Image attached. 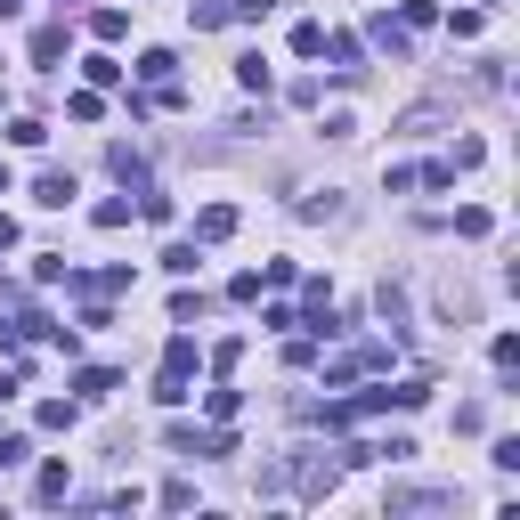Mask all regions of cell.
Instances as JSON below:
<instances>
[{
	"mask_svg": "<svg viewBox=\"0 0 520 520\" xmlns=\"http://www.w3.org/2000/svg\"><path fill=\"white\" fill-rule=\"evenodd\" d=\"M455 504H464V496H455V488H390V520H399V512H455Z\"/></svg>",
	"mask_w": 520,
	"mask_h": 520,
	"instance_id": "cell-1",
	"label": "cell"
},
{
	"mask_svg": "<svg viewBox=\"0 0 520 520\" xmlns=\"http://www.w3.org/2000/svg\"><path fill=\"white\" fill-rule=\"evenodd\" d=\"M220 236H236V204H204L195 212V244H220Z\"/></svg>",
	"mask_w": 520,
	"mask_h": 520,
	"instance_id": "cell-2",
	"label": "cell"
},
{
	"mask_svg": "<svg viewBox=\"0 0 520 520\" xmlns=\"http://www.w3.org/2000/svg\"><path fill=\"white\" fill-rule=\"evenodd\" d=\"M33 204L65 212V204H74V171H41V179H33Z\"/></svg>",
	"mask_w": 520,
	"mask_h": 520,
	"instance_id": "cell-3",
	"label": "cell"
},
{
	"mask_svg": "<svg viewBox=\"0 0 520 520\" xmlns=\"http://www.w3.org/2000/svg\"><path fill=\"white\" fill-rule=\"evenodd\" d=\"M74 390H82V399H114L122 374H114V366H82V374H74Z\"/></svg>",
	"mask_w": 520,
	"mask_h": 520,
	"instance_id": "cell-4",
	"label": "cell"
},
{
	"mask_svg": "<svg viewBox=\"0 0 520 520\" xmlns=\"http://www.w3.org/2000/svg\"><path fill=\"white\" fill-rule=\"evenodd\" d=\"M317 57H334V74H358V41H350V33H325Z\"/></svg>",
	"mask_w": 520,
	"mask_h": 520,
	"instance_id": "cell-5",
	"label": "cell"
},
{
	"mask_svg": "<svg viewBox=\"0 0 520 520\" xmlns=\"http://www.w3.org/2000/svg\"><path fill=\"white\" fill-rule=\"evenodd\" d=\"M195 260H204V244H195V236H187V244H163V269H171V277H195Z\"/></svg>",
	"mask_w": 520,
	"mask_h": 520,
	"instance_id": "cell-6",
	"label": "cell"
},
{
	"mask_svg": "<svg viewBox=\"0 0 520 520\" xmlns=\"http://www.w3.org/2000/svg\"><path fill=\"white\" fill-rule=\"evenodd\" d=\"M57 57H65V25H41L33 33V65H57Z\"/></svg>",
	"mask_w": 520,
	"mask_h": 520,
	"instance_id": "cell-7",
	"label": "cell"
},
{
	"mask_svg": "<svg viewBox=\"0 0 520 520\" xmlns=\"http://www.w3.org/2000/svg\"><path fill=\"white\" fill-rule=\"evenodd\" d=\"M301 220H342V195L325 187V195H301Z\"/></svg>",
	"mask_w": 520,
	"mask_h": 520,
	"instance_id": "cell-8",
	"label": "cell"
},
{
	"mask_svg": "<svg viewBox=\"0 0 520 520\" xmlns=\"http://www.w3.org/2000/svg\"><path fill=\"white\" fill-rule=\"evenodd\" d=\"M236 82H244V90H269L277 74H269V57H236Z\"/></svg>",
	"mask_w": 520,
	"mask_h": 520,
	"instance_id": "cell-9",
	"label": "cell"
},
{
	"mask_svg": "<svg viewBox=\"0 0 520 520\" xmlns=\"http://www.w3.org/2000/svg\"><path fill=\"white\" fill-rule=\"evenodd\" d=\"M317 49H325V25L301 17V25H293V57H317Z\"/></svg>",
	"mask_w": 520,
	"mask_h": 520,
	"instance_id": "cell-10",
	"label": "cell"
},
{
	"mask_svg": "<svg viewBox=\"0 0 520 520\" xmlns=\"http://www.w3.org/2000/svg\"><path fill=\"white\" fill-rule=\"evenodd\" d=\"M374 309H382L390 325H407V293H399V285H382V293H374Z\"/></svg>",
	"mask_w": 520,
	"mask_h": 520,
	"instance_id": "cell-11",
	"label": "cell"
},
{
	"mask_svg": "<svg viewBox=\"0 0 520 520\" xmlns=\"http://www.w3.org/2000/svg\"><path fill=\"white\" fill-rule=\"evenodd\" d=\"M374 41H382L390 57H407V25H390V17H374Z\"/></svg>",
	"mask_w": 520,
	"mask_h": 520,
	"instance_id": "cell-12",
	"label": "cell"
},
{
	"mask_svg": "<svg viewBox=\"0 0 520 520\" xmlns=\"http://www.w3.org/2000/svg\"><path fill=\"white\" fill-rule=\"evenodd\" d=\"M171 65H179L171 49H147V57H139V74H147V82H171Z\"/></svg>",
	"mask_w": 520,
	"mask_h": 520,
	"instance_id": "cell-13",
	"label": "cell"
},
{
	"mask_svg": "<svg viewBox=\"0 0 520 520\" xmlns=\"http://www.w3.org/2000/svg\"><path fill=\"white\" fill-rule=\"evenodd\" d=\"M155 399H163V407H179V399H187V374H179V366H163V382H155Z\"/></svg>",
	"mask_w": 520,
	"mask_h": 520,
	"instance_id": "cell-14",
	"label": "cell"
},
{
	"mask_svg": "<svg viewBox=\"0 0 520 520\" xmlns=\"http://www.w3.org/2000/svg\"><path fill=\"white\" fill-rule=\"evenodd\" d=\"M122 25H130L122 9H98V17H90V33H98V41H122Z\"/></svg>",
	"mask_w": 520,
	"mask_h": 520,
	"instance_id": "cell-15",
	"label": "cell"
},
{
	"mask_svg": "<svg viewBox=\"0 0 520 520\" xmlns=\"http://www.w3.org/2000/svg\"><path fill=\"white\" fill-rule=\"evenodd\" d=\"M33 496H41V504H65V464H49V472H41V488H33Z\"/></svg>",
	"mask_w": 520,
	"mask_h": 520,
	"instance_id": "cell-16",
	"label": "cell"
},
{
	"mask_svg": "<svg viewBox=\"0 0 520 520\" xmlns=\"http://www.w3.org/2000/svg\"><path fill=\"white\" fill-rule=\"evenodd\" d=\"M195 504V480H163V512H187Z\"/></svg>",
	"mask_w": 520,
	"mask_h": 520,
	"instance_id": "cell-17",
	"label": "cell"
},
{
	"mask_svg": "<svg viewBox=\"0 0 520 520\" xmlns=\"http://www.w3.org/2000/svg\"><path fill=\"white\" fill-rule=\"evenodd\" d=\"M269 9H277V0H228V17H244V25H260Z\"/></svg>",
	"mask_w": 520,
	"mask_h": 520,
	"instance_id": "cell-18",
	"label": "cell"
},
{
	"mask_svg": "<svg viewBox=\"0 0 520 520\" xmlns=\"http://www.w3.org/2000/svg\"><path fill=\"white\" fill-rule=\"evenodd\" d=\"M9 464H25V439H17V431H0V472H9Z\"/></svg>",
	"mask_w": 520,
	"mask_h": 520,
	"instance_id": "cell-19",
	"label": "cell"
},
{
	"mask_svg": "<svg viewBox=\"0 0 520 520\" xmlns=\"http://www.w3.org/2000/svg\"><path fill=\"white\" fill-rule=\"evenodd\" d=\"M17 390H25V382H17L9 366H0V407H9V399H17Z\"/></svg>",
	"mask_w": 520,
	"mask_h": 520,
	"instance_id": "cell-20",
	"label": "cell"
},
{
	"mask_svg": "<svg viewBox=\"0 0 520 520\" xmlns=\"http://www.w3.org/2000/svg\"><path fill=\"white\" fill-rule=\"evenodd\" d=\"M0 244H17V220H9V212H0Z\"/></svg>",
	"mask_w": 520,
	"mask_h": 520,
	"instance_id": "cell-21",
	"label": "cell"
},
{
	"mask_svg": "<svg viewBox=\"0 0 520 520\" xmlns=\"http://www.w3.org/2000/svg\"><path fill=\"white\" fill-rule=\"evenodd\" d=\"M9 17H17V0H0V25H9Z\"/></svg>",
	"mask_w": 520,
	"mask_h": 520,
	"instance_id": "cell-22",
	"label": "cell"
},
{
	"mask_svg": "<svg viewBox=\"0 0 520 520\" xmlns=\"http://www.w3.org/2000/svg\"><path fill=\"white\" fill-rule=\"evenodd\" d=\"M0 195H9V163H0Z\"/></svg>",
	"mask_w": 520,
	"mask_h": 520,
	"instance_id": "cell-23",
	"label": "cell"
}]
</instances>
